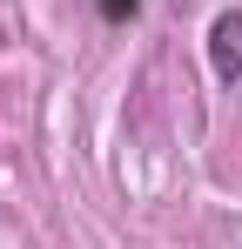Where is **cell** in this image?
Masks as SVG:
<instances>
[{"instance_id":"cell-1","label":"cell","mask_w":242,"mask_h":249,"mask_svg":"<svg viewBox=\"0 0 242 249\" xmlns=\"http://www.w3.org/2000/svg\"><path fill=\"white\" fill-rule=\"evenodd\" d=\"M208 68H215L222 88L242 81V14H236V7H222V14L208 20Z\"/></svg>"},{"instance_id":"cell-2","label":"cell","mask_w":242,"mask_h":249,"mask_svg":"<svg viewBox=\"0 0 242 249\" xmlns=\"http://www.w3.org/2000/svg\"><path fill=\"white\" fill-rule=\"evenodd\" d=\"M141 0H101V20H135Z\"/></svg>"}]
</instances>
